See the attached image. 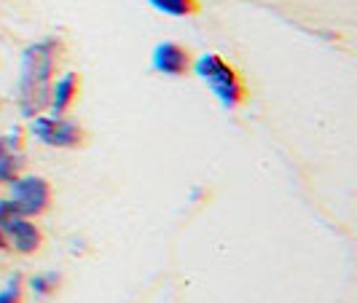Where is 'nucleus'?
I'll return each instance as SVG.
<instances>
[{
	"label": "nucleus",
	"mask_w": 357,
	"mask_h": 303,
	"mask_svg": "<svg viewBox=\"0 0 357 303\" xmlns=\"http://www.w3.org/2000/svg\"><path fill=\"white\" fill-rule=\"evenodd\" d=\"M59 59H62V40L56 36L38 38L24 46V52L19 56L17 78V107L24 121L46 110Z\"/></svg>",
	"instance_id": "nucleus-1"
},
{
	"label": "nucleus",
	"mask_w": 357,
	"mask_h": 303,
	"mask_svg": "<svg viewBox=\"0 0 357 303\" xmlns=\"http://www.w3.org/2000/svg\"><path fill=\"white\" fill-rule=\"evenodd\" d=\"M191 72L207 86V91L220 102L223 110H236L245 105L248 100V84L242 78V72L234 68L226 56L215 52H204L194 56Z\"/></svg>",
	"instance_id": "nucleus-2"
},
{
	"label": "nucleus",
	"mask_w": 357,
	"mask_h": 303,
	"mask_svg": "<svg viewBox=\"0 0 357 303\" xmlns=\"http://www.w3.org/2000/svg\"><path fill=\"white\" fill-rule=\"evenodd\" d=\"M24 134L30 140H36L38 145H43V148H52V150H78L86 143V132L75 118H70L68 113L56 116L49 110L27 118V132Z\"/></svg>",
	"instance_id": "nucleus-3"
},
{
	"label": "nucleus",
	"mask_w": 357,
	"mask_h": 303,
	"mask_svg": "<svg viewBox=\"0 0 357 303\" xmlns=\"http://www.w3.org/2000/svg\"><path fill=\"white\" fill-rule=\"evenodd\" d=\"M6 196L17 207L19 215L24 217H40L52 210L54 204V188L52 182L36 175V172H22L6 185Z\"/></svg>",
	"instance_id": "nucleus-4"
},
{
	"label": "nucleus",
	"mask_w": 357,
	"mask_h": 303,
	"mask_svg": "<svg viewBox=\"0 0 357 303\" xmlns=\"http://www.w3.org/2000/svg\"><path fill=\"white\" fill-rule=\"evenodd\" d=\"M3 233H6V244L8 250L22 255V258H30L40 252L46 236H43V228L36 223V217H24V215H14L8 223L0 226Z\"/></svg>",
	"instance_id": "nucleus-5"
},
{
	"label": "nucleus",
	"mask_w": 357,
	"mask_h": 303,
	"mask_svg": "<svg viewBox=\"0 0 357 303\" xmlns=\"http://www.w3.org/2000/svg\"><path fill=\"white\" fill-rule=\"evenodd\" d=\"M194 54L178 40H159L151 52V68L164 78H183L191 72Z\"/></svg>",
	"instance_id": "nucleus-6"
},
{
	"label": "nucleus",
	"mask_w": 357,
	"mask_h": 303,
	"mask_svg": "<svg viewBox=\"0 0 357 303\" xmlns=\"http://www.w3.org/2000/svg\"><path fill=\"white\" fill-rule=\"evenodd\" d=\"M24 134L22 132H0V188L24 172Z\"/></svg>",
	"instance_id": "nucleus-7"
},
{
	"label": "nucleus",
	"mask_w": 357,
	"mask_h": 303,
	"mask_svg": "<svg viewBox=\"0 0 357 303\" xmlns=\"http://www.w3.org/2000/svg\"><path fill=\"white\" fill-rule=\"evenodd\" d=\"M78 94H81V75L75 70L59 72V75H54V81H52L46 110L62 116V113H68L73 107V102L78 100Z\"/></svg>",
	"instance_id": "nucleus-8"
},
{
	"label": "nucleus",
	"mask_w": 357,
	"mask_h": 303,
	"mask_svg": "<svg viewBox=\"0 0 357 303\" xmlns=\"http://www.w3.org/2000/svg\"><path fill=\"white\" fill-rule=\"evenodd\" d=\"M148 6L153 11H159L164 17H172V19H188V17H197L202 11L199 0H148Z\"/></svg>",
	"instance_id": "nucleus-9"
},
{
	"label": "nucleus",
	"mask_w": 357,
	"mask_h": 303,
	"mask_svg": "<svg viewBox=\"0 0 357 303\" xmlns=\"http://www.w3.org/2000/svg\"><path fill=\"white\" fill-rule=\"evenodd\" d=\"M56 287H59V274H56V271L33 274V277L24 282V290H30L36 298H49Z\"/></svg>",
	"instance_id": "nucleus-10"
},
{
	"label": "nucleus",
	"mask_w": 357,
	"mask_h": 303,
	"mask_svg": "<svg viewBox=\"0 0 357 303\" xmlns=\"http://www.w3.org/2000/svg\"><path fill=\"white\" fill-rule=\"evenodd\" d=\"M24 301V282L22 277H11L0 287V303H22Z\"/></svg>",
	"instance_id": "nucleus-11"
},
{
	"label": "nucleus",
	"mask_w": 357,
	"mask_h": 303,
	"mask_svg": "<svg viewBox=\"0 0 357 303\" xmlns=\"http://www.w3.org/2000/svg\"><path fill=\"white\" fill-rule=\"evenodd\" d=\"M14 215H19V212H17V207L11 204V199L0 196V226H3V223H8Z\"/></svg>",
	"instance_id": "nucleus-12"
},
{
	"label": "nucleus",
	"mask_w": 357,
	"mask_h": 303,
	"mask_svg": "<svg viewBox=\"0 0 357 303\" xmlns=\"http://www.w3.org/2000/svg\"><path fill=\"white\" fill-rule=\"evenodd\" d=\"M8 250V244H6V233H3V228H0V252Z\"/></svg>",
	"instance_id": "nucleus-13"
}]
</instances>
